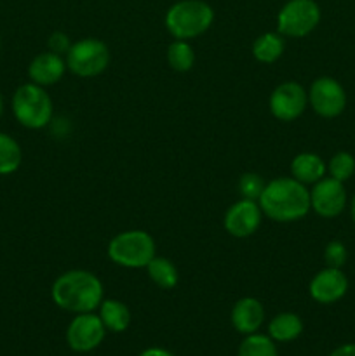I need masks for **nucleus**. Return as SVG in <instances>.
<instances>
[{"mask_svg": "<svg viewBox=\"0 0 355 356\" xmlns=\"http://www.w3.org/2000/svg\"><path fill=\"white\" fill-rule=\"evenodd\" d=\"M329 356H355V344H343L336 348Z\"/></svg>", "mask_w": 355, "mask_h": 356, "instance_id": "obj_28", "label": "nucleus"}, {"mask_svg": "<svg viewBox=\"0 0 355 356\" xmlns=\"http://www.w3.org/2000/svg\"><path fill=\"white\" fill-rule=\"evenodd\" d=\"M348 291V278L338 268H324L310 282V298L320 305L338 302Z\"/></svg>", "mask_w": 355, "mask_h": 356, "instance_id": "obj_13", "label": "nucleus"}, {"mask_svg": "<svg viewBox=\"0 0 355 356\" xmlns=\"http://www.w3.org/2000/svg\"><path fill=\"white\" fill-rule=\"evenodd\" d=\"M0 45H2V40H0Z\"/></svg>", "mask_w": 355, "mask_h": 356, "instance_id": "obj_32", "label": "nucleus"}, {"mask_svg": "<svg viewBox=\"0 0 355 356\" xmlns=\"http://www.w3.org/2000/svg\"><path fill=\"white\" fill-rule=\"evenodd\" d=\"M13 113L23 127L37 131L52 120V99L42 86L23 83L13 96Z\"/></svg>", "mask_w": 355, "mask_h": 356, "instance_id": "obj_4", "label": "nucleus"}, {"mask_svg": "<svg viewBox=\"0 0 355 356\" xmlns=\"http://www.w3.org/2000/svg\"><path fill=\"white\" fill-rule=\"evenodd\" d=\"M347 247L341 242H338V240H333V242H329L326 245V250H324V261H326L327 268H338V270H341L343 264L347 263Z\"/></svg>", "mask_w": 355, "mask_h": 356, "instance_id": "obj_26", "label": "nucleus"}, {"mask_svg": "<svg viewBox=\"0 0 355 356\" xmlns=\"http://www.w3.org/2000/svg\"><path fill=\"white\" fill-rule=\"evenodd\" d=\"M260 204L254 200L242 198L226 211L225 214V229L235 238H247L258 232L261 225Z\"/></svg>", "mask_w": 355, "mask_h": 356, "instance_id": "obj_12", "label": "nucleus"}, {"mask_svg": "<svg viewBox=\"0 0 355 356\" xmlns=\"http://www.w3.org/2000/svg\"><path fill=\"white\" fill-rule=\"evenodd\" d=\"M265 190V181L260 174L256 172H246L242 174L239 181V191L242 195V198H247V200L258 202V198L261 197Z\"/></svg>", "mask_w": 355, "mask_h": 356, "instance_id": "obj_25", "label": "nucleus"}, {"mask_svg": "<svg viewBox=\"0 0 355 356\" xmlns=\"http://www.w3.org/2000/svg\"><path fill=\"white\" fill-rule=\"evenodd\" d=\"M23 160L19 143L6 132H0V176L16 172Z\"/></svg>", "mask_w": 355, "mask_h": 356, "instance_id": "obj_21", "label": "nucleus"}, {"mask_svg": "<svg viewBox=\"0 0 355 356\" xmlns=\"http://www.w3.org/2000/svg\"><path fill=\"white\" fill-rule=\"evenodd\" d=\"M3 113V99H2V94H0V117Z\"/></svg>", "mask_w": 355, "mask_h": 356, "instance_id": "obj_31", "label": "nucleus"}, {"mask_svg": "<svg viewBox=\"0 0 355 356\" xmlns=\"http://www.w3.org/2000/svg\"><path fill=\"white\" fill-rule=\"evenodd\" d=\"M265 322L263 305L256 298H242L232 309V325L237 332L249 336L258 332Z\"/></svg>", "mask_w": 355, "mask_h": 356, "instance_id": "obj_15", "label": "nucleus"}, {"mask_svg": "<svg viewBox=\"0 0 355 356\" xmlns=\"http://www.w3.org/2000/svg\"><path fill=\"white\" fill-rule=\"evenodd\" d=\"M261 212L277 222H292L303 219L310 207V191L294 177H277L265 184L258 198Z\"/></svg>", "mask_w": 355, "mask_h": 356, "instance_id": "obj_1", "label": "nucleus"}, {"mask_svg": "<svg viewBox=\"0 0 355 356\" xmlns=\"http://www.w3.org/2000/svg\"><path fill=\"white\" fill-rule=\"evenodd\" d=\"M56 306L70 313H90L103 301V284L94 273L72 270L59 275L51 289Z\"/></svg>", "mask_w": 355, "mask_h": 356, "instance_id": "obj_2", "label": "nucleus"}, {"mask_svg": "<svg viewBox=\"0 0 355 356\" xmlns=\"http://www.w3.org/2000/svg\"><path fill=\"white\" fill-rule=\"evenodd\" d=\"M327 170H329L331 177L345 183V181H348L352 176H354L355 159L347 152L336 153V155L331 159L329 165H327Z\"/></svg>", "mask_w": 355, "mask_h": 356, "instance_id": "obj_24", "label": "nucleus"}, {"mask_svg": "<svg viewBox=\"0 0 355 356\" xmlns=\"http://www.w3.org/2000/svg\"><path fill=\"white\" fill-rule=\"evenodd\" d=\"M327 165L315 153H299L291 162V174L303 184H315L326 176Z\"/></svg>", "mask_w": 355, "mask_h": 356, "instance_id": "obj_16", "label": "nucleus"}, {"mask_svg": "<svg viewBox=\"0 0 355 356\" xmlns=\"http://www.w3.org/2000/svg\"><path fill=\"white\" fill-rule=\"evenodd\" d=\"M352 219H354V222H355V195H354V198H352Z\"/></svg>", "mask_w": 355, "mask_h": 356, "instance_id": "obj_30", "label": "nucleus"}, {"mask_svg": "<svg viewBox=\"0 0 355 356\" xmlns=\"http://www.w3.org/2000/svg\"><path fill=\"white\" fill-rule=\"evenodd\" d=\"M306 103H308V92L305 87L298 82H289L281 83L274 89L270 94V106L271 115L281 122H292L299 118L305 111Z\"/></svg>", "mask_w": 355, "mask_h": 356, "instance_id": "obj_10", "label": "nucleus"}, {"mask_svg": "<svg viewBox=\"0 0 355 356\" xmlns=\"http://www.w3.org/2000/svg\"><path fill=\"white\" fill-rule=\"evenodd\" d=\"M138 356H174V355L169 353L167 350H162V348H148V350L141 351Z\"/></svg>", "mask_w": 355, "mask_h": 356, "instance_id": "obj_29", "label": "nucleus"}, {"mask_svg": "<svg viewBox=\"0 0 355 356\" xmlns=\"http://www.w3.org/2000/svg\"><path fill=\"white\" fill-rule=\"evenodd\" d=\"M285 42L282 38V35L275 33V31H267V33L260 35V37L254 40L253 44V56L256 58V61L265 63V65H270L275 63L277 59H281V56L284 54Z\"/></svg>", "mask_w": 355, "mask_h": 356, "instance_id": "obj_19", "label": "nucleus"}, {"mask_svg": "<svg viewBox=\"0 0 355 356\" xmlns=\"http://www.w3.org/2000/svg\"><path fill=\"white\" fill-rule=\"evenodd\" d=\"M308 103L317 115L324 118H334L343 113L347 106V94L341 83L331 76H320L313 80L308 90Z\"/></svg>", "mask_w": 355, "mask_h": 356, "instance_id": "obj_9", "label": "nucleus"}, {"mask_svg": "<svg viewBox=\"0 0 355 356\" xmlns=\"http://www.w3.org/2000/svg\"><path fill=\"white\" fill-rule=\"evenodd\" d=\"M303 332V322L296 313H278L268 323V336L275 343H291Z\"/></svg>", "mask_w": 355, "mask_h": 356, "instance_id": "obj_18", "label": "nucleus"}, {"mask_svg": "<svg viewBox=\"0 0 355 356\" xmlns=\"http://www.w3.org/2000/svg\"><path fill=\"white\" fill-rule=\"evenodd\" d=\"M167 61L174 72H190L195 63V52L188 40H174L167 49Z\"/></svg>", "mask_w": 355, "mask_h": 356, "instance_id": "obj_23", "label": "nucleus"}, {"mask_svg": "<svg viewBox=\"0 0 355 356\" xmlns=\"http://www.w3.org/2000/svg\"><path fill=\"white\" fill-rule=\"evenodd\" d=\"M100 318L106 332L120 334L131 325V312L118 299H103L100 305Z\"/></svg>", "mask_w": 355, "mask_h": 356, "instance_id": "obj_17", "label": "nucleus"}, {"mask_svg": "<svg viewBox=\"0 0 355 356\" xmlns=\"http://www.w3.org/2000/svg\"><path fill=\"white\" fill-rule=\"evenodd\" d=\"M164 21L176 40H190L211 28L214 10L204 0H180L167 9Z\"/></svg>", "mask_w": 355, "mask_h": 356, "instance_id": "obj_3", "label": "nucleus"}, {"mask_svg": "<svg viewBox=\"0 0 355 356\" xmlns=\"http://www.w3.org/2000/svg\"><path fill=\"white\" fill-rule=\"evenodd\" d=\"M239 356H278L275 341L263 334H249L239 346Z\"/></svg>", "mask_w": 355, "mask_h": 356, "instance_id": "obj_22", "label": "nucleus"}, {"mask_svg": "<svg viewBox=\"0 0 355 356\" xmlns=\"http://www.w3.org/2000/svg\"><path fill=\"white\" fill-rule=\"evenodd\" d=\"M49 51L51 52H56V54H66V52L70 51V47H72V44H70L68 40V35L63 33V31H54V33L49 37Z\"/></svg>", "mask_w": 355, "mask_h": 356, "instance_id": "obj_27", "label": "nucleus"}, {"mask_svg": "<svg viewBox=\"0 0 355 356\" xmlns=\"http://www.w3.org/2000/svg\"><path fill=\"white\" fill-rule=\"evenodd\" d=\"M108 257L122 268H146L155 257V242L143 229H129L110 240Z\"/></svg>", "mask_w": 355, "mask_h": 356, "instance_id": "obj_5", "label": "nucleus"}, {"mask_svg": "<svg viewBox=\"0 0 355 356\" xmlns=\"http://www.w3.org/2000/svg\"><path fill=\"white\" fill-rule=\"evenodd\" d=\"M66 72V61L56 52H42L31 59L28 66V76L33 83L42 87L54 86L63 79Z\"/></svg>", "mask_w": 355, "mask_h": 356, "instance_id": "obj_14", "label": "nucleus"}, {"mask_svg": "<svg viewBox=\"0 0 355 356\" xmlns=\"http://www.w3.org/2000/svg\"><path fill=\"white\" fill-rule=\"evenodd\" d=\"M146 273H148L150 280L157 285V287L164 289V291H171L178 285L180 275H178L176 266L171 263L166 257H153L146 266Z\"/></svg>", "mask_w": 355, "mask_h": 356, "instance_id": "obj_20", "label": "nucleus"}, {"mask_svg": "<svg viewBox=\"0 0 355 356\" xmlns=\"http://www.w3.org/2000/svg\"><path fill=\"white\" fill-rule=\"evenodd\" d=\"M104 336L106 329L100 315H94V312L79 313L66 329V343L77 353H89L96 350L103 343Z\"/></svg>", "mask_w": 355, "mask_h": 356, "instance_id": "obj_8", "label": "nucleus"}, {"mask_svg": "<svg viewBox=\"0 0 355 356\" xmlns=\"http://www.w3.org/2000/svg\"><path fill=\"white\" fill-rule=\"evenodd\" d=\"M320 23V7L315 0H289L277 16V31L282 37L301 38Z\"/></svg>", "mask_w": 355, "mask_h": 356, "instance_id": "obj_7", "label": "nucleus"}, {"mask_svg": "<svg viewBox=\"0 0 355 356\" xmlns=\"http://www.w3.org/2000/svg\"><path fill=\"white\" fill-rule=\"evenodd\" d=\"M110 65V51L104 42L97 38H82V40L72 44L70 51L66 52V68L77 76L90 79Z\"/></svg>", "mask_w": 355, "mask_h": 356, "instance_id": "obj_6", "label": "nucleus"}, {"mask_svg": "<svg viewBox=\"0 0 355 356\" xmlns=\"http://www.w3.org/2000/svg\"><path fill=\"white\" fill-rule=\"evenodd\" d=\"M347 205V191L341 181L334 177H322L310 190V207L320 218H336Z\"/></svg>", "mask_w": 355, "mask_h": 356, "instance_id": "obj_11", "label": "nucleus"}]
</instances>
